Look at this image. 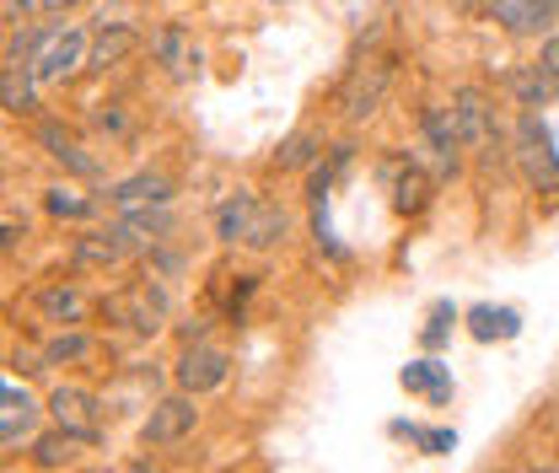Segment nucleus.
Wrapping results in <instances>:
<instances>
[{
	"label": "nucleus",
	"instance_id": "nucleus-1",
	"mask_svg": "<svg viewBox=\"0 0 559 473\" xmlns=\"http://www.w3.org/2000/svg\"><path fill=\"white\" fill-rule=\"evenodd\" d=\"M103 318H108V323H124V329H140V334H156L162 318H167V301H162V291H151V285H130V291L103 296Z\"/></svg>",
	"mask_w": 559,
	"mask_h": 473
},
{
	"label": "nucleus",
	"instance_id": "nucleus-2",
	"mask_svg": "<svg viewBox=\"0 0 559 473\" xmlns=\"http://www.w3.org/2000/svg\"><path fill=\"white\" fill-rule=\"evenodd\" d=\"M388 81H393V66H388V60H366V66L349 70L345 92H340V108H345V119H371V114L382 108V92H388Z\"/></svg>",
	"mask_w": 559,
	"mask_h": 473
},
{
	"label": "nucleus",
	"instance_id": "nucleus-3",
	"mask_svg": "<svg viewBox=\"0 0 559 473\" xmlns=\"http://www.w3.org/2000/svg\"><path fill=\"white\" fill-rule=\"evenodd\" d=\"M81 49H86V38H81L75 27H49V33H38L33 75H38V81H66L70 70L81 66Z\"/></svg>",
	"mask_w": 559,
	"mask_h": 473
},
{
	"label": "nucleus",
	"instance_id": "nucleus-4",
	"mask_svg": "<svg viewBox=\"0 0 559 473\" xmlns=\"http://www.w3.org/2000/svg\"><path fill=\"white\" fill-rule=\"evenodd\" d=\"M49 409H55L60 430H70V436H81V441H97V436H103V425H97V414H103V409H97L92 393H81V388H55Z\"/></svg>",
	"mask_w": 559,
	"mask_h": 473
},
{
	"label": "nucleus",
	"instance_id": "nucleus-5",
	"mask_svg": "<svg viewBox=\"0 0 559 473\" xmlns=\"http://www.w3.org/2000/svg\"><path fill=\"white\" fill-rule=\"evenodd\" d=\"M194 419H200L194 399H162L151 409V419H145V441L151 447H173V441H183L194 430Z\"/></svg>",
	"mask_w": 559,
	"mask_h": 473
},
{
	"label": "nucleus",
	"instance_id": "nucleus-6",
	"mask_svg": "<svg viewBox=\"0 0 559 473\" xmlns=\"http://www.w3.org/2000/svg\"><path fill=\"white\" fill-rule=\"evenodd\" d=\"M226 355L221 350H210V344H189L183 350V360H178V382L189 388V393H210V388H221L226 382Z\"/></svg>",
	"mask_w": 559,
	"mask_h": 473
},
{
	"label": "nucleus",
	"instance_id": "nucleus-7",
	"mask_svg": "<svg viewBox=\"0 0 559 473\" xmlns=\"http://www.w3.org/2000/svg\"><path fill=\"white\" fill-rule=\"evenodd\" d=\"M522 167H527L533 184L559 189V162H555V151H549V135H544L538 119H522Z\"/></svg>",
	"mask_w": 559,
	"mask_h": 473
},
{
	"label": "nucleus",
	"instance_id": "nucleus-8",
	"mask_svg": "<svg viewBox=\"0 0 559 473\" xmlns=\"http://www.w3.org/2000/svg\"><path fill=\"white\" fill-rule=\"evenodd\" d=\"M452 114H457L463 145H489V135H495V125H489V103L474 92V86H463V92L452 97Z\"/></svg>",
	"mask_w": 559,
	"mask_h": 473
},
{
	"label": "nucleus",
	"instance_id": "nucleus-9",
	"mask_svg": "<svg viewBox=\"0 0 559 473\" xmlns=\"http://www.w3.org/2000/svg\"><path fill=\"white\" fill-rule=\"evenodd\" d=\"M124 253H135V248H130L119 232H92V237L75 243L70 259H75V270H108V264H119Z\"/></svg>",
	"mask_w": 559,
	"mask_h": 473
},
{
	"label": "nucleus",
	"instance_id": "nucleus-10",
	"mask_svg": "<svg viewBox=\"0 0 559 473\" xmlns=\"http://www.w3.org/2000/svg\"><path fill=\"white\" fill-rule=\"evenodd\" d=\"M555 0H495V22H506L511 33H533L555 22Z\"/></svg>",
	"mask_w": 559,
	"mask_h": 473
},
{
	"label": "nucleus",
	"instance_id": "nucleus-11",
	"mask_svg": "<svg viewBox=\"0 0 559 473\" xmlns=\"http://www.w3.org/2000/svg\"><path fill=\"white\" fill-rule=\"evenodd\" d=\"M506 86H511V97H522L527 108H538V103L555 97L559 75L549 66H516V70H506Z\"/></svg>",
	"mask_w": 559,
	"mask_h": 473
},
{
	"label": "nucleus",
	"instance_id": "nucleus-12",
	"mask_svg": "<svg viewBox=\"0 0 559 473\" xmlns=\"http://www.w3.org/2000/svg\"><path fill=\"white\" fill-rule=\"evenodd\" d=\"M0 404H5V414H0V436H5V447H16L27 430H33V419H38V404L16 388V382H5V393H0Z\"/></svg>",
	"mask_w": 559,
	"mask_h": 473
},
{
	"label": "nucleus",
	"instance_id": "nucleus-13",
	"mask_svg": "<svg viewBox=\"0 0 559 473\" xmlns=\"http://www.w3.org/2000/svg\"><path fill=\"white\" fill-rule=\"evenodd\" d=\"M419 125H425V140H430V151H436V156H441V162L452 167V162H457V145H463L457 114H452V108H425V119H419Z\"/></svg>",
	"mask_w": 559,
	"mask_h": 473
},
{
	"label": "nucleus",
	"instance_id": "nucleus-14",
	"mask_svg": "<svg viewBox=\"0 0 559 473\" xmlns=\"http://www.w3.org/2000/svg\"><path fill=\"white\" fill-rule=\"evenodd\" d=\"M167 200H173V184L156 178V173H140V178L114 189V204H119V210H151V204H167Z\"/></svg>",
	"mask_w": 559,
	"mask_h": 473
},
{
	"label": "nucleus",
	"instance_id": "nucleus-15",
	"mask_svg": "<svg viewBox=\"0 0 559 473\" xmlns=\"http://www.w3.org/2000/svg\"><path fill=\"white\" fill-rule=\"evenodd\" d=\"M0 92H5V114H27V108H33V66H22V55H16V49L5 55Z\"/></svg>",
	"mask_w": 559,
	"mask_h": 473
},
{
	"label": "nucleus",
	"instance_id": "nucleus-16",
	"mask_svg": "<svg viewBox=\"0 0 559 473\" xmlns=\"http://www.w3.org/2000/svg\"><path fill=\"white\" fill-rule=\"evenodd\" d=\"M135 44H140L135 27H124V22H114V27H108V22H103V27H97V44H92V66H103V70L119 66Z\"/></svg>",
	"mask_w": 559,
	"mask_h": 473
},
{
	"label": "nucleus",
	"instance_id": "nucleus-17",
	"mask_svg": "<svg viewBox=\"0 0 559 473\" xmlns=\"http://www.w3.org/2000/svg\"><path fill=\"white\" fill-rule=\"evenodd\" d=\"M280 237H285V210L253 204V215H248V226H242V243H248V248H275Z\"/></svg>",
	"mask_w": 559,
	"mask_h": 473
},
{
	"label": "nucleus",
	"instance_id": "nucleus-18",
	"mask_svg": "<svg viewBox=\"0 0 559 473\" xmlns=\"http://www.w3.org/2000/svg\"><path fill=\"white\" fill-rule=\"evenodd\" d=\"M38 140L49 145V156H55V162H66L70 173H81V178H97V162H92V156H81V151H75V140H70L66 130L44 125V130H38Z\"/></svg>",
	"mask_w": 559,
	"mask_h": 473
},
{
	"label": "nucleus",
	"instance_id": "nucleus-19",
	"mask_svg": "<svg viewBox=\"0 0 559 473\" xmlns=\"http://www.w3.org/2000/svg\"><path fill=\"white\" fill-rule=\"evenodd\" d=\"M38 307H44V318H55V323H81V312H86V301H81L75 285H49V291L38 296Z\"/></svg>",
	"mask_w": 559,
	"mask_h": 473
},
{
	"label": "nucleus",
	"instance_id": "nucleus-20",
	"mask_svg": "<svg viewBox=\"0 0 559 473\" xmlns=\"http://www.w3.org/2000/svg\"><path fill=\"white\" fill-rule=\"evenodd\" d=\"M151 49L162 55V66L173 70V75H183V70L194 66V49H189V38H183V27H162V33L151 38Z\"/></svg>",
	"mask_w": 559,
	"mask_h": 473
},
{
	"label": "nucleus",
	"instance_id": "nucleus-21",
	"mask_svg": "<svg viewBox=\"0 0 559 473\" xmlns=\"http://www.w3.org/2000/svg\"><path fill=\"white\" fill-rule=\"evenodd\" d=\"M253 194H237V200H226L215 210V232H221V243H242V226H248V215H253Z\"/></svg>",
	"mask_w": 559,
	"mask_h": 473
},
{
	"label": "nucleus",
	"instance_id": "nucleus-22",
	"mask_svg": "<svg viewBox=\"0 0 559 473\" xmlns=\"http://www.w3.org/2000/svg\"><path fill=\"white\" fill-rule=\"evenodd\" d=\"M75 441H81V436H70V430H60V436H44V441L33 447L38 469H66L70 458H75Z\"/></svg>",
	"mask_w": 559,
	"mask_h": 473
},
{
	"label": "nucleus",
	"instance_id": "nucleus-23",
	"mask_svg": "<svg viewBox=\"0 0 559 473\" xmlns=\"http://www.w3.org/2000/svg\"><path fill=\"white\" fill-rule=\"evenodd\" d=\"M92 355V339L86 334H55L44 344V360H55V366H66V360H86Z\"/></svg>",
	"mask_w": 559,
	"mask_h": 473
},
{
	"label": "nucleus",
	"instance_id": "nucleus-24",
	"mask_svg": "<svg viewBox=\"0 0 559 473\" xmlns=\"http://www.w3.org/2000/svg\"><path fill=\"white\" fill-rule=\"evenodd\" d=\"M425 200H430V184L419 178L415 167L399 173V210H425Z\"/></svg>",
	"mask_w": 559,
	"mask_h": 473
},
{
	"label": "nucleus",
	"instance_id": "nucleus-25",
	"mask_svg": "<svg viewBox=\"0 0 559 473\" xmlns=\"http://www.w3.org/2000/svg\"><path fill=\"white\" fill-rule=\"evenodd\" d=\"M312 151H318V135H290L280 145V167H307Z\"/></svg>",
	"mask_w": 559,
	"mask_h": 473
},
{
	"label": "nucleus",
	"instance_id": "nucleus-26",
	"mask_svg": "<svg viewBox=\"0 0 559 473\" xmlns=\"http://www.w3.org/2000/svg\"><path fill=\"white\" fill-rule=\"evenodd\" d=\"M511 329H516V318H511V312H489V307H479V312H474V334H479V339L511 334Z\"/></svg>",
	"mask_w": 559,
	"mask_h": 473
},
{
	"label": "nucleus",
	"instance_id": "nucleus-27",
	"mask_svg": "<svg viewBox=\"0 0 559 473\" xmlns=\"http://www.w3.org/2000/svg\"><path fill=\"white\" fill-rule=\"evenodd\" d=\"M49 210H55V215H86L92 200H81V194H70V189H49Z\"/></svg>",
	"mask_w": 559,
	"mask_h": 473
},
{
	"label": "nucleus",
	"instance_id": "nucleus-28",
	"mask_svg": "<svg viewBox=\"0 0 559 473\" xmlns=\"http://www.w3.org/2000/svg\"><path fill=\"white\" fill-rule=\"evenodd\" d=\"M97 125H103L108 135H130V119H124L119 108H108V114H97Z\"/></svg>",
	"mask_w": 559,
	"mask_h": 473
},
{
	"label": "nucleus",
	"instance_id": "nucleus-29",
	"mask_svg": "<svg viewBox=\"0 0 559 473\" xmlns=\"http://www.w3.org/2000/svg\"><path fill=\"white\" fill-rule=\"evenodd\" d=\"M544 66L559 75V38H549V44H544Z\"/></svg>",
	"mask_w": 559,
	"mask_h": 473
},
{
	"label": "nucleus",
	"instance_id": "nucleus-30",
	"mask_svg": "<svg viewBox=\"0 0 559 473\" xmlns=\"http://www.w3.org/2000/svg\"><path fill=\"white\" fill-rule=\"evenodd\" d=\"M44 5H49V11H66V5H75V0H44Z\"/></svg>",
	"mask_w": 559,
	"mask_h": 473
},
{
	"label": "nucleus",
	"instance_id": "nucleus-31",
	"mask_svg": "<svg viewBox=\"0 0 559 473\" xmlns=\"http://www.w3.org/2000/svg\"><path fill=\"white\" fill-rule=\"evenodd\" d=\"M16 5H27V0H11V11H16Z\"/></svg>",
	"mask_w": 559,
	"mask_h": 473
}]
</instances>
